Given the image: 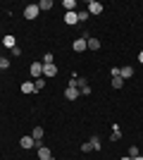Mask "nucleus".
Returning a JSON list of instances; mask_svg holds the SVG:
<instances>
[{
    "instance_id": "f257e3e1",
    "label": "nucleus",
    "mask_w": 143,
    "mask_h": 160,
    "mask_svg": "<svg viewBox=\"0 0 143 160\" xmlns=\"http://www.w3.org/2000/svg\"><path fill=\"white\" fill-rule=\"evenodd\" d=\"M38 14H41L38 2H36V5H26V7H24V19H36Z\"/></svg>"
},
{
    "instance_id": "f03ea898",
    "label": "nucleus",
    "mask_w": 143,
    "mask_h": 160,
    "mask_svg": "<svg viewBox=\"0 0 143 160\" xmlns=\"http://www.w3.org/2000/svg\"><path fill=\"white\" fill-rule=\"evenodd\" d=\"M43 77H45V79L57 77V65H43Z\"/></svg>"
},
{
    "instance_id": "7ed1b4c3",
    "label": "nucleus",
    "mask_w": 143,
    "mask_h": 160,
    "mask_svg": "<svg viewBox=\"0 0 143 160\" xmlns=\"http://www.w3.org/2000/svg\"><path fill=\"white\" fill-rule=\"evenodd\" d=\"M86 10H88V14H100L102 5L98 2V0H88V7H86Z\"/></svg>"
},
{
    "instance_id": "20e7f679",
    "label": "nucleus",
    "mask_w": 143,
    "mask_h": 160,
    "mask_svg": "<svg viewBox=\"0 0 143 160\" xmlns=\"http://www.w3.org/2000/svg\"><path fill=\"white\" fill-rule=\"evenodd\" d=\"M64 98H67V100H76V98H79V88H76V86H67V88H64Z\"/></svg>"
},
{
    "instance_id": "39448f33",
    "label": "nucleus",
    "mask_w": 143,
    "mask_h": 160,
    "mask_svg": "<svg viewBox=\"0 0 143 160\" xmlns=\"http://www.w3.org/2000/svg\"><path fill=\"white\" fill-rule=\"evenodd\" d=\"M31 77H34V79L43 77V62H34V65H31Z\"/></svg>"
},
{
    "instance_id": "423d86ee",
    "label": "nucleus",
    "mask_w": 143,
    "mask_h": 160,
    "mask_svg": "<svg viewBox=\"0 0 143 160\" xmlns=\"http://www.w3.org/2000/svg\"><path fill=\"white\" fill-rule=\"evenodd\" d=\"M119 77H122L124 81H126V79H131V77H134V67H131V65L122 67V69H119Z\"/></svg>"
},
{
    "instance_id": "0eeeda50",
    "label": "nucleus",
    "mask_w": 143,
    "mask_h": 160,
    "mask_svg": "<svg viewBox=\"0 0 143 160\" xmlns=\"http://www.w3.org/2000/svg\"><path fill=\"white\" fill-rule=\"evenodd\" d=\"M19 143H21V148H34V146H36V141H34V136H31V134H29V136H21Z\"/></svg>"
},
{
    "instance_id": "6e6552de",
    "label": "nucleus",
    "mask_w": 143,
    "mask_h": 160,
    "mask_svg": "<svg viewBox=\"0 0 143 160\" xmlns=\"http://www.w3.org/2000/svg\"><path fill=\"white\" fill-rule=\"evenodd\" d=\"M86 41L88 38H76L74 43H72V48H74L76 53H83V50H86Z\"/></svg>"
},
{
    "instance_id": "1a4fd4ad",
    "label": "nucleus",
    "mask_w": 143,
    "mask_h": 160,
    "mask_svg": "<svg viewBox=\"0 0 143 160\" xmlns=\"http://www.w3.org/2000/svg\"><path fill=\"white\" fill-rule=\"evenodd\" d=\"M38 160H53V153H50V148H45V146L38 148Z\"/></svg>"
},
{
    "instance_id": "9d476101",
    "label": "nucleus",
    "mask_w": 143,
    "mask_h": 160,
    "mask_svg": "<svg viewBox=\"0 0 143 160\" xmlns=\"http://www.w3.org/2000/svg\"><path fill=\"white\" fill-rule=\"evenodd\" d=\"M2 46H5V48H10V50H12V48H17V41H14V36H12V33H7L5 38H2Z\"/></svg>"
},
{
    "instance_id": "9b49d317",
    "label": "nucleus",
    "mask_w": 143,
    "mask_h": 160,
    "mask_svg": "<svg viewBox=\"0 0 143 160\" xmlns=\"http://www.w3.org/2000/svg\"><path fill=\"white\" fill-rule=\"evenodd\" d=\"M64 22H67L69 27H74V24H79V17H76V12H67V14H64Z\"/></svg>"
},
{
    "instance_id": "f8f14e48",
    "label": "nucleus",
    "mask_w": 143,
    "mask_h": 160,
    "mask_svg": "<svg viewBox=\"0 0 143 160\" xmlns=\"http://www.w3.org/2000/svg\"><path fill=\"white\" fill-rule=\"evenodd\" d=\"M36 88H34V81H24L21 84V93H34Z\"/></svg>"
},
{
    "instance_id": "ddd939ff",
    "label": "nucleus",
    "mask_w": 143,
    "mask_h": 160,
    "mask_svg": "<svg viewBox=\"0 0 143 160\" xmlns=\"http://www.w3.org/2000/svg\"><path fill=\"white\" fill-rule=\"evenodd\" d=\"M45 84H48V81H45V77H38V79H34V88H36V91L45 88Z\"/></svg>"
},
{
    "instance_id": "4468645a",
    "label": "nucleus",
    "mask_w": 143,
    "mask_h": 160,
    "mask_svg": "<svg viewBox=\"0 0 143 160\" xmlns=\"http://www.w3.org/2000/svg\"><path fill=\"white\" fill-rule=\"evenodd\" d=\"M86 48H91V50H98V48H100V41H98V38H88V41H86Z\"/></svg>"
},
{
    "instance_id": "2eb2a0df",
    "label": "nucleus",
    "mask_w": 143,
    "mask_h": 160,
    "mask_svg": "<svg viewBox=\"0 0 143 160\" xmlns=\"http://www.w3.org/2000/svg\"><path fill=\"white\" fill-rule=\"evenodd\" d=\"M43 134H45V132H43V127H34V134H31V136H34V141H41Z\"/></svg>"
},
{
    "instance_id": "dca6fc26",
    "label": "nucleus",
    "mask_w": 143,
    "mask_h": 160,
    "mask_svg": "<svg viewBox=\"0 0 143 160\" xmlns=\"http://www.w3.org/2000/svg\"><path fill=\"white\" fill-rule=\"evenodd\" d=\"M38 10H53V0H41V2H38Z\"/></svg>"
},
{
    "instance_id": "f3484780",
    "label": "nucleus",
    "mask_w": 143,
    "mask_h": 160,
    "mask_svg": "<svg viewBox=\"0 0 143 160\" xmlns=\"http://www.w3.org/2000/svg\"><path fill=\"white\" fill-rule=\"evenodd\" d=\"M122 86H124L122 77H112V88H122Z\"/></svg>"
},
{
    "instance_id": "a211bd4d",
    "label": "nucleus",
    "mask_w": 143,
    "mask_h": 160,
    "mask_svg": "<svg viewBox=\"0 0 143 160\" xmlns=\"http://www.w3.org/2000/svg\"><path fill=\"white\" fill-rule=\"evenodd\" d=\"M62 7H67V12H74L76 2H74V0H64V2H62Z\"/></svg>"
},
{
    "instance_id": "6ab92c4d",
    "label": "nucleus",
    "mask_w": 143,
    "mask_h": 160,
    "mask_svg": "<svg viewBox=\"0 0 143 160\" xmlns=\"http://www.w3.org/2000/svg\"><path fill=\"white\" fill-rule=\"evenodd\" d=\"M76 17H79V22H86V19H88V10H79Z\"/></svg>"
},
{
    "instance_id": "aec40b11",
    "label": "nucleus",
    "mask_w": 143,
    "mask_h": 160,
    "mask_svg": "<svg viewBox=\"0 0 143 160\" xmlns=\"http://www.w3.org/2000/svg\"><path fill=\"white\" fill-rule=\"evenodd\" d=\"M119 136H122V129H119V127L115 124V127H112V141H117Z\"/></svg>"
},
{
    "instance_id": "412c9836",
    "label": "nucleus",
    "mask_w": 143,
    "mask_h": 160,
    "mask_svg": "<svg viewBox=\"0 0 143 160\" xmlns=\"http://www.w3.org/2000/svg\"><path fill=\"white\" fill-rule=\"evenodd\" d=\"M91 146H93V151H100V139L93 136V139H91Z\"/></svg>"
},
{
    "instance_id": "4be33fe9",
    "label": "nucleus",
    "mask_w": 143,
    "mask_h": 160,
    "mask_svg": "<svg viewBox=\"0 0 143 160\" xmlns=\"http://www.w3.org/2000/svg\"><path fill=\"white\" fill-rule=\"evenodd\" d=\"M43 65H53V53H45V55H43Z\"/></svg>"
},
{
    "instance_id": "5701e85b",
    "label": "nucleus",
    "mask_w": 143,
    "mask_h": 160,
    "mask_svg": "<svg viewBox=\"0 0 143 160\" xmlns=\"http://www.w3.org/2000/svg\"><path fill=\"white\" fill-rule=\"evenodd\" d=\"M81 151H83V153H91V151H93V146L86 141V143H81Z\"/></svg>"
},
{
    "instance_id": "b1692460",
    "label": "nucleus",
    "mask_w": 143,
    "mask_h": 160,
    "mask_svg": "<svg viewBox=\"0 0 143 160\" xmlns=\"http://www.w3.org/2000/svg\"><path fill=\"white\" fill-rule=\"evenodd\" d=\"M7 67H10V60H7V58H0V69H7Z\"/></svg>"
},
{
    "instance_id": "393cba45",
    "label": "nucleus",
    "mask_w": 143,
    "mask_h": 160,
    "mask_svg": "<svg viewBox=\"0 0 143 160\" xmlns=\"http://www.w3.org/2000/svg\"><path fill=\"white\" fill-rule=\"evenodd\" d=\"M138 155V148L136 146H129V158H136Z\"/></svg>"
},
{
    "instance_id": "a878e982",
    "label": "nucleus",
    "mask_w": 143,
    "mask_h": 160,
    "mask_svg": "<svg viewBox=\"0 0 143 160\" xmlns=\"http://www.w3.org/2000/svg\"><path fill=\"white\" fill-rule=\"evenodd\" d=\"M79 93H83V96H88V93H91V86H81V88H79Z\"/></svg>"
},
{
    "instance_id": "bb28decb",
    "label": "nucleus",
    "mask_w": 143,
    "mask_h": 160,
    "mask_svg": "<svg viewBox=\"0 0 143 160\" xmlns=\"http://www.w3.org/2000/svg\"><path fill=\"white\" fill-rule=\"evenodd\" d=\"M138 62H143V50H141V53H138Z\"/></svg>"
},
{
    "instance_id": "cd10ccee",
    "label": "nucleus",
    "mask_w": 143,
    "mask_h": 160,
    "mask_svg": "<svg viewBox=\"0 0 143 160\" xmlns=\"http://www.w3.org/2000/svg\"><path fill=\"white\" fill-rule=\"evenodd\" d=\"M119 160H134V158H129V155H124V158H119Z\"/></svg>"
},
{
    "instance_id": "c85d7f7f",
    "label": "nucleus",
    "mask_w": 143,
    "mask_h": 160,
    "mask_svg": "<svg viewBox=\"0 0 143 160\" xmlns=\"http://www.w3.org/2000/svg\"><path fill=\"white\" fill-rule=\"evenodd\" d=\"M134 160H143V155H136V158H134Z\"/></svg>"
}]
</instances>
